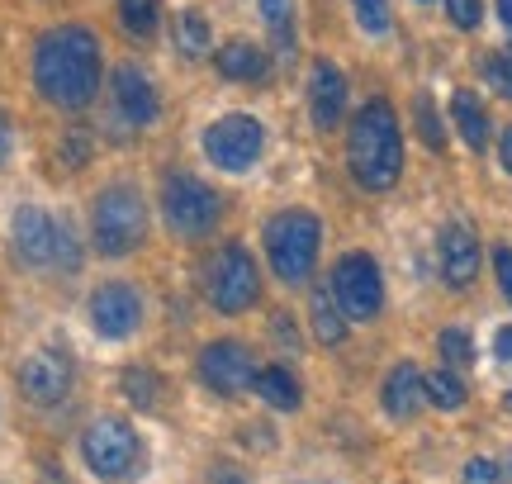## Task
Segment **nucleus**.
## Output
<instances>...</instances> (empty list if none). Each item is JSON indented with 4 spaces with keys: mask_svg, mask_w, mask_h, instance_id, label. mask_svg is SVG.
<instances>
[{
    "mask_svg": "<svg viewBox=\"0 0 512 484\" xmlns=\"http://www.w3.org/2000/svg\"><path fill=\"white\" fill-rule=\"evenodd\" d=\"M34 86L57 110H86L100 91V43L81 24L48 29L34 48Z\"/></svg>",
    "mask_w": 512,
    "mask_h": 484,
    "instance_id": "obj_1",
    "label": "nucleus"
},
{
    "mask_svg": "<svg viewBox=\"0 0 512 484\" xmlns=\"http://www.w3.org/2000/svg\"><path fill=\"white\" fill-rule=\"evenodd\" d=\"M347 162L351 176L366 190H389L403 171V133L389 100H370L356 110L347 133Z\"/></svg>",
    "mask_w": 512,
    "mask_h": 484,
    "instance_id": "obj_2",
    "label": "nucleus"
},
{
    "mask_svg": "<svg viewBox=\"0 0 512 484\" xmlns=\"http://www.w3.org/2000/svg\"><path fill=\"white\" fill-rule=\"evenodd\" d=\"M10 242H15V261L29 266V271H76V266H81L72 224H67V219H53L43 205L15 209Z\"/></svg>",
    "mask_w": 512,
    "mask_h": 484,
    "instance_id": "obj_3",
    "label": "nucleus"
},
{
    "mask_svg": "<svg viewBox=\"0 0 512 484\" xmlns=\"http://www.w3.org/2000/svg\"><path fill=\"white\" fill-rule=\"evenodd\" d=\"M147 238V205L133 186H105L91 209V242L100 257H128Z\"/></svg>",
    "mask_w": 512,
    "mask_h": 484,
    "instance_id": "obj_4",
    "label": "nucleus"
},
{
    "mask_svg": "<svg viewBox=\"0 0 512 484\" xmlns=\"http://www.w3.org/2000/svg\"><path fill=\"white\" fill-rule=\"evenodd\" d=\"M318 247H323V228L309 209H285L266 224V257L285 285H304L313 276Z\"/></svg>",
    "mask_w": 512,
    "mask_h": 484,
    "instance_id": "obj_5",
    "label": "nucleus"
},
{
    "mask_svg": "<svg viewBox=\"0 0 512 484\" xmlns=\"http://www.w3.org/2000/svg\"><path fill=\"white\" fill-rule=\"evenodd\" d=\"M81 456L91 466L95 480H133L143 470V442L128 428L124 418H95L91 428L81 432Z\"/></svg>",
    "mask_w": 512,
    "mask_h": 484,
    "instance_id": "obj_6",
    "label": "nucleus"
},
{
    "mask_svg": "<svg viewBox=\"0 0 512 484\" xmlns=\"http://www.w3.org/2000/svg\"><path fill=\"white\" fill-rule=\"evenodd\" d=\"M162 214H166V228H171L176 238H204L209 228L219 224L223 200L204 186L200 176H190V171H166Z\"/></svg>",
    "mask_w": 512,
    "mask_h": 484,
    "instance_id": "obj_7",
    "label": "nucleus"
},
{
    "mask_svg": "<svg viewBox=\"0 0 512 484\" xmlns=\"http://www.w3.org/2000/svg\"><path fill=\"white\" fill-rule=\"evenodd\" d=\"M204 295L219 314H242L252 309L261 295V276H256V261L242 242H228L219 257L209 261V280H204Z\"/></svg>",
    "mask_w": 512,
    "mask_h": 484,
    "instance_id": "obj_8",
    "label": "nucleus"
},
{
    "mask_svg": "<svg viewBox=\"0 0 512 484\" xmlns=\"http://www.w3.org/2000/svg\"><path fill=\"white\" fill-rule=\"evenodd\" d=\"M332 295H337V304H342V314H347L351 323L380 318V309H384L380 266H375L366 252H347V257L332 266Z\"/></svg>",
    "mask_w": 512,
    "mask_h": 484,
    "instance_id": "obj_9",
    "label": "nucleus"
},
{
    "mask_svg": "<svg viewBox=\"0 0 512 484\" xmlns=\"http://www.w3.org/2000/svg\"><path fill=\"white\" fill-rule=\"evenodd\" d=\"M266 148V129L252 114H223L204 129V157L219 171H247Z\"/></svg>",
    "mask_w": 512,
    "mask_h": 484,
    "instance_id": "obj_10",
    "label": "nucleus"
},
{
    "mask_svg": "<svg viewBox=\"0 0 512 484\" xmlns=\"http://www.w3.org/2000/svg\"><path fill=\"white\" fill-rule=\"evenodd\" d=\"M72 356L57 352V347H43V352L24 356V366H19V390H24V399L29 404H38V409H53V404H62L67 394H72Z\"/></svg>",
    "mask_w": 512,
    "mask_h": 484,
    "instance_id": "obj_11",
    "label": "nucleus"
},
{
    "mask_svg": "<svg viewBox=\"0 0 512 484\" xmlns=\"http://www.w3.org/2000/svg\"><path fill=\"white\" fill-rule=\"evenodd\" d=\"M200 380L209 385L214 394H223V399H238L242 390H252L256 380V356L242 347V342H233V337H223V342H209L200 352Z\"/></svg>",
    "mask_w": 512,
    "mask_h": 484,
    "instance_id": "obj_12",
    "label": "nucleus"
},
{
    "mask_svg": "<svg viewBox=\"0 0 512 484\" xmlns=\"http://www.w3.org/2000/svg\"><path fill=\"white\" fill-rule=\"evenodd\" d=\"M138 323H143V295L124 285V280H110V285H100L91 295V328L105 342H124V337L138 333Z\"/></svg>",
    "mask_w": 512,
    "mask_h": 484,
    "instance_id": "obj_13",
    "label": "nucleus"
},
{
    "mask_svg": "<svg viewBox=\"0 0 512 484\" xmlns=\"http://www.w3.org/2000/svg\"><path fill=\"white\" fill-rule=\"evenodd\" d=\"M479 276V242L465 224H446L441 228V280L451 290H465Z\"/></svg>",
    "mask_w": 512,
    "mask_h": 484,
    "instance_id": "obj_14",
    "label": "nucleus"
},
{
    "mask_svg": "<svg viewBox=\"0 0 512 484\" xmlns=\"http://www.w3.org/2000/svg\"><path fill=\"white\" fill-rule=\"evenodd\" d=\"M309 105H313V124L318 129H337L342 110H347V76L337 72L332 62H318L309 76Z\"/></svg>",
    "mask_w": 512,
    "mask_h": 484,
    "instance_id": "obj_15",
    "label": "nucleus"
},
{
    "mask_svg": "<svg viewBox=\"0 0 512 484\" xmlns=\"http://www.w3.org/2000/svg\"><path fill=\"white\" fill-rule=\"evenodd\" d=\"M114 105L124 114L128 124H152L157 119V91H152V81H147L138 67H119L114 72Z\"/></svg>",
    "mask_w": 512,
    "mask_h": 484,
    "instance_id": "obj_16",
    "label": "nucleus"
},
{
    "mask_svg": "<svg viewBox=\"0 0 512 484\" xmlns=\"http://www.w3.org/2000/svg\"><path fill=\"white\" fill-rule=\"evenodd\" d=\"M422 399H427V375H422L413 361L394 366L389 380H384V413L403 423V418H413V413L422 409Z\"/></svg>",
    "mask_w": 512,
    "mask_h": 484,
    "instance_id": "obj_17",
    "label": "nucleus"
},
{
    "mask_svg": "<svg viewBox=\"0 0 512 484\" xmlns=\"http://www.w3.org/2000/svg\"><path fill=\"white\" fill-rule=\"evenodd\" d=\"M219 76H228V81H266L271 76V57H266V48H256L247 38H233V43L219 48Z\"/></svg>",
    "mask_w": 512,
    "mask_h": 484,
    "instance_id": "obj_18",
    "label": "nucleus"
},
{
    "mask_svg": "<svg viewBox=\"0 0 512 484\" xmlns=\"http://www.w3.org/2000/svg\"><path fill=\"white\" fill-rule=\"evenodd\" d=\"M309 318H313V337H318L323 347H337V342L347 337V314H342V304L332 295V285H318V290H313Z\"/></svg>",
    "mask_w": 512,
    "mask_h": 484,
    "instance_id": "obj_19",
    "label": "nucleus"
},
{
    "mask_svg": "<svg viewBox=\"0 0 512 484\" xmlns=\"http://www.w3.org/2000/svg\"><path fill=\"white\" fill-rule=\"evenodd\" d=\"M451 119H456L460 138H465V148L484 152L489 148V114H484V105H479L470 91H456L451 95Z\"/></svg>",
    "mask_w": 512,
    "mask_h": 484,
    "instance_id": "obj_20",
    "label": "nucleus"
},
{
    "mask_svg": "<svg viewBox=\"0 0 512 484\" xmlns=\"http://www.w3.org/2000/svg\"><path fill=\"white\" fill-rule=\"evenodd\" d=\"M252 390L261 394L271 409H285V413L299 409V399H304V394H299V380H294L285 366H266V371H256Z\"/></svg>",
    "mask_w": 512,
    "mask_h": 484,
    "instance_id": "obj_21",
    "label": "nucleus"
},
{
    "mask_svg": "<svg viewBox=\"0 0 512 484\" xmlns=\"http://www.w3.org/2000/svg\"><path fill=\"white\" fill-rule=\"evenodd\" d=\"M171 38H176V53L190 57V62H200V57L214 48L209 19H204L200 10H181V15H176V29H171Z\"/></svg>",
    "mask_w": 512,
    "mask_h": 484,
    "instance_id": "obj_22",
    "label": "nucleus"
},
{
    "mask_svg": "<svg viewBox=\"0 0 512 484\" xmlns=\"http://www.w3.org/2000/svg\"><path fill=\"white\" fill-rule=\"evenodd\" d=\"M119 385H124L128 404H138V409H157V404H162V394H166L162 375L152 371V366H128Z\"/></svg>",
    "mask_w": 512,
    "mask_h": 484,
    "instance_id": "obj_23",
    "label": "nucleus"
},
{
    "mask_svg": "<svg viewBox=\"0 0 512 484\" xmlns=\"http://www.w3.org/2000/svg\"><path fill=\"white\" fill-rule=\"evenodd\" d=\"M261 19L280 53H294V0H261Z\"/></svg>",
    "mask_w": 512,
    "mask_h": 484,
    "instance_id": "obj_24",
    "label": "nucleus"
},
{
    "mask_svg": "<svg viewBox=\"0 0 512 484\" xmlns=\"http://www.w3.org/2000/svg\"><path fill=\"white\" fill-rule=\"evenodd\" d=\"M119 19L133 38H152L157 34V19H162V5L157 0H119Z\"/></svg>",
    "mask_w": 512,
    "mask_h": 484,
    "instance_id": "obj_25",
    "label": "nucleus"
},
{
    "mask_svg": "<svg viewBox=\"0 0 512 484\" xmlns=\"http://www.w3.org/2000/svg\"><path fill=\"white\" fill-rule=\"evenodd\" d=\"M427 399H432L437 409L456 413L460 404H465V385H460V375H456V371H437V375H427Z\"/></svg>",
    "mask_w": 512,
    "mask_h": 484,
    "instance_id": "obj_26",
    "label": "nucleus"
},
{
    "mask_svg": "<svg viewBox=\"0 0 512 484\" xmlns=\"http://www.w3.org/2000/svg\"><path fill=\"white\" fill-rule=\"evenodd\" d=\"M413 110H418V129H422V143L432 152L446 148V133H441V119H437V105H432V95H418L413 100Z\"/></svg>",
    "mask_w": 512,
    "mask_h": 484,
    "instance_id": "obj_27",
    "label": "nucleus"
},
{
    "mask_svg": "<svg viewBox=\"0 0 512 484\" xmlns=\"http://www.w3.org/2000/svg\"><path fill=\"white\" fill-rule=\"evenodd\" d=\"M351 5H356V24L366 34H389V0H351Z\"/></svg>",
    "mask_w": 512,
    "mask_h": 484,
    "instance_id": "obj_28",
    "label": "nucleus"
},
{
    "mask_svg": "<svg viewBox=\"0 0 512 484\" xmlns=\"http://www.w3.org/2000/svg\"><path fill=\"white\" fill-rule=\"evenodd\" d=\"M437 347L451 366H470V361H475V342H470V333H460V328H446Z\"/></svg>",
    "mask_w": 512,
    "mask_h": 484,
    "instance_id": "obj_29",
    "label": "nucleus"
},
{
    "mask_svg": "<svg viewBox=\"0 0 512 484\" xmlns=\"http://www.w3.org/2000/svg\"><path fill=\"white\" fill-rule=\"evenodd\" d=\"M62 167L67 171H81L86 167V157H91V133L86 129H67V138H62Z\"/></svg>",
    "mask_w": 512,
    "mask_h": 484,
    "instance_id": "obj_30",
    "label": "nucleus"
},
{
    "mask_svg": "<svg viewBox=\"0 0 512 484\" xmlns=\"http://www.w3.org/2000/svg\"><path fill=\"white\" fill-rule=\"evenodd\" d=\"M484 76H489V86H494L503 100H512V53H494L484 62Z\"/></svg>",
    "mask_w": 512,
    "mask_h": 484,
    "instance_id": "obj_31",
    "label": "nucleus"
},
{
    "mask_svg": "<svg viewBox=\"0 0 512 484\" xmlns=\"http://www.w3.org/2000/svg\"><path fill=\"white\" fill-rule=\"evenodd\" d=\"M446 15H451L456 29H475L484 19V0H446Z\"/></svg>",
    "mask_w": 512,
    "mask_h": 484,
    "instance_id": "obj_32",
    "label": "nucleus"
},
{
    "mask_svg": "<svg viewBox=\"0 0 512 484\" xmlns=\"http://www.w3.org/2000/svg\"><path fill=\"white\" fill-rule=\"evenodd\" d=\"M494 271H498V285L512 304V247H494Z\"/></svg>",
    "mask_w": 512,
    "mask_h": 484,
    "instance_id": "obj_33",
    "label": "nucleus"
},
{
    "mask_svg": "<svg viewBox=\"0 0 512 484\" xmlns=\"http://www.w3.org/2000/svg\"><path fill=\"white\" fill-rule=\"evenodd\" d=\"M465 484H498V466L479 456V461H470V466H465Z\"/></svg>",
    "mask_w": 512,
    "mask_h": 484,
    "instance_id": "obj_34",
    "label": "nucleus"
},
{
    "mask_svg": "<svg viewBox=\"0 0 512 484\" xmlns=\"http://www.w3.org/2000/svg\"><path fill=\"white\" fill-rule=\"evenodd\" d=\"M494 356H498V361H512V323L494 333Z\"/></svg>",
    "mask_w": 512,
    "mask_h": 484,
    "instance_id": "obj_35",
    "label": "nucleus"
},
{
    "mask_svg": "<svg viewBox=\"0 0 512 484\" xmlns=\"http://www.w3.org/2000/svg\"><path fill=\"white\" fill-rule=\"evenodd\" d=\"M498 157H503V171H512V124L503 129V138H498Z\"/></svg>",
    "mask_w": 512,
    "mask_h": 484,
    "instance_id": "obj_36",
    "label": "nucleus"
},
{
    "mask_svg": "<svg viewBox=\"0 0 512 484\" xmlns=\"http://www.w3.org/2000/svg\"><path fill=\"white\" fill-rule=\"evenodd\" d=\"M5 152H10V124H5V114H0V162H5Z\"/></svg>",
    "mask_w": 512,
    "mask_h": 484,
    "instance_id": "obj_37",
    "label": "nucleus"
},
{
    "mask_svg": "<svg viewBox=\"0 0 512 484\" xmlns=\"http://www.w3.org/2000/svg\"><path fill=\"white\" fill-rule=\"evenodd\" d=\"M498 15H503V24H508V34H512V0H498Z\"/></svg>",
    "mask_w": 512,
    "mask_h": 484,
    "instance_id": "obj_38",
    "label": "nucleus"
},
{
    "mask_svg": "<svg viewBox=\"0 0 512 484\" xmlns=\"http://www.w3.org/2000/svg\"><path fill=\"white\" fill-rule=\"evenodd\" d=\"M422 5H427V0H422Z\"/></svg>",
    "mask_w": 512,
    "mask_h": 484,
    "instance_id": "obj_39",
    "label": "nucleus"
}]
</instances>
